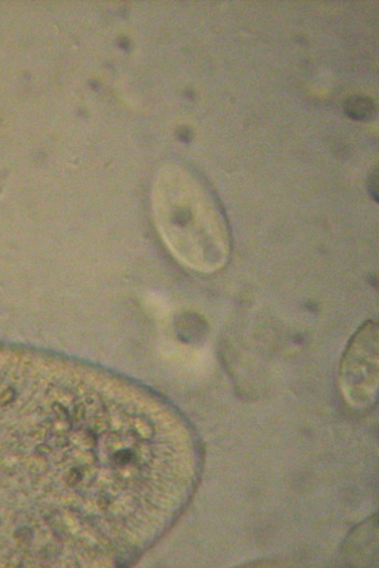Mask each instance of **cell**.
Masks as SVG:
<instances>
[{
    "label": "cell",
    "mask_w": 379,
    "mask_h": 568,
    "mask_svg": "<svg viewBox=\"0 0 379 568\" xmlns=\"http://www.w3.org/2000/svg\"><path fill=\"white\" fill-rule=\"evenodd\" d=\"M344 112L352 120L364 121L373 116L375 106L373 100L368 96L352 95L344 102Z\"/></svg>",
    "instance_id": "cell-3"
},
{
    "label": "cell",
    "mask_w": 379,
    "mask_h": 568,
    "mask_svg": "<svg viewBox=\"0 0 379 568\" xmlns=\"http://www.w3.org/2000/svg\"><path fill=\"white\" fill-rule=\"evenodd\" d=\"M164 236L175 257L191 269L210 273L230 257V238L223 220L206 198L167 205Z\"/></svg>",
    "instance_id": "cell-1"
},
{
    "label": "cell",
    "mask_w": 379,
    "mask_h": 568,
    "mask_svg": "<svg viewBox=\"0 0 379 568\" xmlns=\"http://www.w3.org/2000/svg\"><path fill=\"white\" fill-rule=\"evenodd\" d=\"M378 324L369 321L359 327L350 339L340 368L343 394L352 406L371 407L378 394Z\"/></svg>",
    "instance_id": "cell-2"
},
{
    "label": "cell",
    "mask_w": 379,
    "mask_h": 568,
    "mask_svg": "<svg viewBox=\"0 0 379 568\" xmlns=\"http://www.w3.org/2000/svg\"><path fill=\"white\" fill-rule=\"evenodd\" d=\"M369 190L374 200L378 201V169L375 168L369 177Z\"/></svg>",
    "instance_id": "cell-4"
}]
</instances>
